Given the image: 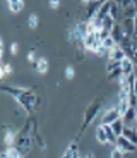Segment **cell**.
<instances>
[{"mask_svg": "<svg viewBox=\"0 0 137 158\" xmlns=\"http://www.w3.org/2000/svg\"><path fill=\"white\" fill-rule=\"evenodd\" d=\"M14 72V67H12L10 64H4L2 65V71H0V76H2V79H5L9 74H12Z\"/></svg>", "mask_w": 137, "mask_h": 158, "instance_id": "cell-22", "label": "cell"}, {"mask_svg": "<svg viewBox=\"0 0 137 158\" xmlns=\"http://www.w3.org/2000/svg\"><path fill=\"white\" fill-rule=\"evenodd\" d=\"M31 144H33V138L29 134H22L21 132L17 136V141H16V148L21 151V153H27L31 150Z\"/></svg>", "mask_w": 137, "mask_h": 158, "instance_id": "cell-5", "label": "cell"}, {"mask_svg": "<svg viewBox=\"0 0 137 158\" xmlns=\"http://www.w3.org/2000/svg\"><path fill=\"white\" fill-rule=\"evenodd\" d=\"M101 45H103V40H101V36H99V31L98 33H87L86 38H84V47L89 52L98 53Z\"/></svg>", "mask_w": 137, "mask_h": 158, "instance_id": "cell-2", "label": "cell"}, {"mask_svg": "<svg viewBox=\"0 0 137 158\" xmlns=\"http://www.w3.org/2000/svg\"><path fill=\"white\" fill-rule=\"evenodd\" d=\"M48 60L45 59V57H39L38 60H36V64H34V69H36V72H39V74H45V72L48 71Z\"/></svg>", "mask_w": 137, "mask_h": 158, "instance_id": "cell-16", "label": "cell"}, {"mask_svg": "<svg viewBox=\"0 0 137 158\" xmlns=\"http://www.w3.org/2000/svg\"><path fill=\"white\" fill-rule=\"evenodd\" d=\"M84 158H94V155H93V153H87V155H86V156H84Z\"/></svg>", "mask_w": 137, "mask_h": 158, "instance_id": "cell-29", "label": "cell"}, {"mask_svg": "<svg viewBox=\"0 0 137 158\" xmlns=\"http://www.w3.org/2000/svg\"><path fill=\"white\" fill-rule=\"evenodd\" d=\"M122 28H123V33H125L127 38H132L134 33H135V19H122Z\"/></svg>", "mask_w": 137, "mask_h": 158, "instance_id": "cell-11", "label": "cell"}, {"mask_svg": "<svg viewBox=\"0 0 137 158\" xmlns=\"http://www.w3.org/2000/svg\"><path fill=\"white\" fill-rule=\"evenodd\" d=\"M74 76H75V72H74V67H65V77L67 79H74Z\"/></svg>", "mask_w": 137, "mask_h": 158, "instance_id": "cell-24", "label": "cell"}, {"mask_svg": "<svg viewBox=\"0 0 137 158\" xmlns=\"http://www.w3.org/2000/svg\"><path fill=\"white\" fill-rule=\"evenodd\" d=\"M7 7H9V10H10L12 14H19V12L26 7V4H24V2H21V0H9Z\"/></svg>", "mask_w": 137, "mask_h": 158, "instance_id": "cell-15", "label": "cell"}, {"mask_svg": "<svg viewBox=\"0 0 137 158\" xmlns=\"http://www.w3.org/2000/svg\"><path fill=\"white\" fill-rule=\"evenodd\" d=\"M117 146L120 148L123 153H134V151H137V146L134 143H130L125 136H120V138L117 139Z\"/></svg>", "mask_w": 137, "mask_h": 158, "instance_id": "cell-9", "label": "cell"}, {"mask_svg": "<svg viewBox=\"0 0 137 158\" xmlns=\"http://www.w3.org/2000/svg\"><path fill=\"white\" fill-rule=\"evenodd\" d=\"M39 57H36V52L34 50H29L27 52V60H31L33 64H36V60H38Z\"/></svg>", "mask_w": 137, "mask_h": 158, "instance_id": "cell-25", "label": "cell"}, {"mask_svg": "<svg viewBox=\"0 0 137 158\" xmlns=\"http://www.w3.org/2000/svg\"><path fill=\"white\" fill-rule=\"evenodd\" d=\"M94 136H96V141L101 143V144L110 143L108 141V134H106V126H101V124H99V126L94 129Z\"/></svg>", "mask_w": 137, "mask_h": 158, "instance_id": "cell-12", "label": "cell"}, {"mask_svg": "<svg viewBox=\"0 0 137 158\" xmlns=\"http://www.w3.org/2000/svg\"><path fill=\"white\" fill-rule=\"evenodd\" d=\"M101 47H103V50L108 52V55H110V52H111L115 47H117V41H115V40L111 38V36H108V38L103 40V45H101Z\"/></svg>", "mask_w": 137, "mask_h": 158, "instance_id": "cell-20", "label": "cell"}, {"mask_svg": "<svg viewBox=\"0 0 137 158\" xmlns=\"http://www.w3.org/2000/svg\"><path fill=\"white\" fill-rule=\"evenodd\" d=\"M9 50H10V53H12V55H16V53H17V50H19V45H17V43H12Z\"/></svg>", "mask_w": 137, "mask_h": 158, "instance_id": "cell-26", "label": "cell"}, {"mask_svg": "<svg viewBox=\"0 0 137 158\" xmlns=\"http://www.w3.org/2000/svg\"><path fill=\"white\" fill-rule=\"evenodd\" d=\"M123 136H125L130 143H134V144L137 146V127H125Z\"/></svg>", "mask_w": 137, "mask_h": 158, "instance_id": "cell-18", "label": "cell"}, {"mask_svg": "<svg viewBox=\"0 0 137 158\" xmlns=\"http://www.w3.org/2000/svg\"><path fill=\"white\" fill-rule=\"evenodd\" d=\"M74 47H75V59H77V60H84V53H86L84 40H75Z\"/></svg>", "mask_w": 137, "mask_h": 158, "instance_id": "cell-14", "label": "cell"}, {"mask_svg": "<svg viewBox=\"0 0 137 158\" xmlns=\"http://www.w3.org/2000/svg\"><path fill=\"white\" fill-rule=\"evenodd\" d=\"M132 95L137 96V77H134V81H132Z\"/></svg>", "mask_w": 137, "mask_h": 158, "instance_id": "cell-27", "label": "cell"}, {"mask_svg": "<svg viewBox=\"0 0 137 158\" xmlns=\"http://www.w3.org/2000/svg\"><path fill=\"white\" fill-rule=\"evenodd\" d=\"M134 5H135V12H137V0H135V2H134Z\"/></svg>", "mask_w": 137, "mask_h": 158, "instance_id": "cell-30", "label": "cell"}, {"mask_svg": "<svg viewBox=\"0 0 137 158\" xmlns=\"http://www.w3.org/2000/svg\"><path fill=\"white\" fill-rule=\"evenodd\" d=\"M123 155L125 153H123L118 146H113V150L110 151V158H123Z\"/></svg>", "mask_w": 137, "mask_h": 158, "instance_id": "cell-23", "label": "cell"}, {"mask_svg": "<svg viewBox=\"0 0 137 158\" xmlns=\"http://www.w3.org/2000/svg\"><path fill=\"white\" fill-rule=\"evenodd\" d=\"M48 5H50V9H58V7H60V2H57V0H51Z\"/></svg>", "mask_w": 137, "mask_h": 158, "instance_id": "cell-28", "label": "cell"}, {"mask_svg": "<svg viewBox=\"0 0 137 158\" xmlns=\"http://www.w3.org/2000/svg\"><path fill=\"white\" fill-rule=\"evenodd\" d=\"M125 50L120 47V45H117V47L113 48V50L110 52L108 55V62H117V64H122V60L125 59Z\"/></svg>", "mask_w": 137, "mask_h": 158, "instance_id": "cell-10", "label": "cell"}, {"mask_svg": "<svg viewBox=\"0 0 137 158\" xmlns=\"http://www.w3.org/2000/svg\"><path fill=\"white\" fill-rule=\"evenodd\" d=\"M101 105H103V100H101V98H98L96 102L89 103V107H87L86 114H84V124H82V126L87 127L91 122H93L94 117L98 115V112H99V108H101Z\"/></svg>", "mask_w": 137, "mask_h": 158, "instance_id": "cell-3", "label": "cell"}, {"mask_svg": "<svg viewBox=\"0 0 137 158\" xmlns=\"http://www.w3.org/2000/svg\"><path fill=\"white\" fill-rule=\"evenodd\" d=\"M111 129H113V132L117 134V138H120V136H123V131H125V124H123V120L122 118H118L115 124H111Z\"/></svg>", "mask_w": 137, "mask_h": 158, "instance_id": "cell-19", "label": "cell"}, {"mask_svg": "<svg viewBox=\"0 0 137 158\" xmlns=\"http://www.w3.org/2000/svg\"><path fill=\"white\" fill-rule=\"evenodd\" d=\"M2 131H4V143L7 144V148L9 146H16V141H17V132L14 129H10V127H7V126H4L2 127Z\"/></svg>", "mask_w": 137, "mask_h": 158, "instance_id": "cell-8", "label": "cell"}, {"mask_svg": "<svg viewBox=\"0 0 137 158\" xmlns=\"http://www.w3.org/2000/svg\"><path fill=\"white\" fill-rule=\"evenodd\" d=\"M120 71H122V77H130L134 76V71H135V64L132 62V59L125 57L120 64Z\"/></svg>", "mask_w": 137, "mask_h": 158, "instance_id": "cell-7", "label": "cell"}, {"mask_svg": "<svg viewBox=\"0 0 137 158\" xmlns=\"http://www.w3.org/2000/svg\"><path fill=\"white\" fill-rule=\"evenodd\" d=\"M24 89H26V88H19V86H7V84H4V86H2V91H4V93H9V95H12L14 98H17V96H19Z\"/></svg>", "mask_w": 137, "mask_h": 158, "instance_id": "cell-17", "label": "cell"}, {"mask_svg": "<svg viewBox=\"0 0 137 158\" xmlns=\"http://www.w3.org/2000/svg\"><path fill=\"white\" fill-rule=\"evenodd\" d=\"M103 2H84V9H86V19L91 21L96 17V14L99 12V9H101Z\"/></svg>", "mask_w": 137, "mask_h": 158, "instance_id": "cell-6", "label": "cell"}, {"mask_svg": "<svg viewBox=\"0 0 137 158\" xmlns=\"http://www.w3.org/2000/svg\"><path fill=\"white\" fill-rule=\"evenodd\" d=\"M118 118H122L118 108H117V107H111V108H108V110L103 114V117H101V126H111V124L117 122Z\"/></svg>", "mask_w": 137, "mask_h": 158, "instance_id": "cell-4", "label": "cell"}, {"mask_svg": "<svg viewBox=\"0 0 137 158\" xmlns=\"http://www.w3.org/2000/svg\"><path fill=\"white\" fill-rule=\"evenodd\" d=\"M135 127H137V120H135Z\"/></svg>", "mask_w": 137, "mask_h": 158, "instance_id": "cell-31", "label": "cell"}, {"mask_svg": "<svg viewBox=\"0 0 137 158\" xmlns=\"http://www.w3.org/2000/svg\"><path fill=\"white\" fill-rule=\"evenodd\" d=\"M16 100L26 112H33V108H34V105H36V95L31 89H24Z\"/></svg>", "mask_w": 137, "mask_h": 158, "instance_id": "cell-1", "label": "cell"}, {"mask_svg": "<svg viewBox=\"0 0 137 158\" xmlns=\"http://www.w3.org/2000/svg\"><path fill=\"white\" fill-rule=\"evenodd\" d=\"M111 38L117 41V45H120V43H122V40L125 38V33H123V28H122V24H120V23L115 24L113 31H111Z\"/></svg>", "mask_w": 137, "mask_h": 158, "instance_id": "cell-13", "label": "cell"}, {"mask_svg": "<svg viewBox=\"0 0 137 158\" xmlns=\"http://www.w3.org/2000/svg\"><path fill=\"white\" fill-rule=\"evenodd\" d=\"M38 24H39V17L36 12H33L31 16H29V19H27V26L31 29H34V28H38Z\"/></svg>", "mask_w": 137, "mask_h": 158, "instance_id": "cell-21", "label": "cell"}]
</instances>
